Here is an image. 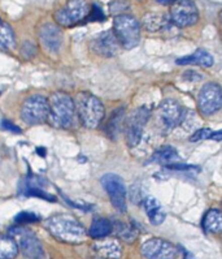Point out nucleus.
I'll use <instances>...</instances> for the list:
<instances>
[{
	"mask_svg": "<svg viewBox=\"0 0 222 259\" xmlns=\"http://www.w3.org/2000/svg\"><path fill=\"white\" fill-rule=\"evenodd\" d=\"M44 227L53 237L69 244H82L87 238V231L77 219L70 215L60 213L46 220Z\"/></svg>",
	"mask_w": 222,
	"mask_h": 259,
	"instance_id": "f257e3e1",
	"label": "nucleus"
},
{
	"mask_svg": "<svg viewBox=\"0 0 222 259\" xmlns=\"http://www.w3.org/2000/svg\"><path fill=\"white\" fill-rule=\"evenodd\" d=\"M47 121L58 129H72L76 125L77 113L73 98L63 92L53 93L48 99Z\"/></svg>",
	"mask_w": 222,
	"mask_h": 259,
	"instance_id": "f03ea898",
	"label": "nucleus"
},
{
	"mask_svg": "<svg viewBox=\"0 0 222 259\" xmlns=\"http://www.w3.org/2000/svg\"><path fill=\"white\" fill-rule=\"evenodd\" d=\"M73 101L76 113L78 115L81 122L88 129L97 128L105 115V110L100 99H97L90 93H79Z\"/></svg>",
	"mask_w": 222,
	"mask_h": 259,
	"instance_id": "7ed1b4c3",
	"label": "nucleus"
},
{
	"mask_svg": "<svg viewBox=\"0 0 222 259\" xmlns=\"http://www.w3.org/2000/svg\"><path fill=\"white\" fill-rule=\"evenodd\" d=\"M113 34L124 49H134L140 42L139 21L131 15L116 16L113 21Z\"/></svg>",
	"mask_w": 222,
	"mask_h": 259,
	"instance_id": "20e7f679",
	"label": "nucleus"
},
{
	"mask_svg": "<svg viewBox=\"0 0 222 259\" xmlns=\"http://www.w3.org/2000/svg\"><path fill=\"white\" fill-rule=\"evenodd\" d=\"M10 236L15 238L19 250H21L22 254L28 259L44 258V250H43L42 244L31 231L24 228L22 226H16L10 231Z\"/></svg>",
	"mask_w": 222,
	"mask_h": 259,
	"instance_id": "39448f33",
	"label": "nucleus"
},
{
	"mask_svg": "<svg viewBox=\"0 0 222 259\" xmlns=\"http://www.w3.org/2000/svg\"><path fill=\"white\" fill-rule=\"evenodd\" d=\"M88 16L87 0H68L65 6L55 13V21L60 26L72 28Z\"/></svg>",
	"mask_w": 222,
	"mask_h": 259,
	"instance_id": "423d86ee",
	"label": "nucleus"
},
{
	"mask_svg": "<svg viewBox=\"0 0 222 259\" xmlns=\"http://www.w3.org/2000/svg\"><path fill=\"white\" fill-rule=\"evenodd\" d=\"M48 99L42 95L28 98L21 106V119L28 125H39L48 119Z\"/></svg>",
	"mask_w": 222,
	"mask_h": 259,
	"instance_id": "0eeeda50",
	"label": "nucleus"
},
{
	"mask_svg": "<svg viewBox=\"0 0 222 259\" xmlns=\"http://www.w3.org/2000/svg\"><path fill=\"white\" fill-rule=\"evenodd\" d=\"M104 190L109 195L113 207L120 212H126V186L124 180L116 174H106L100 180Z\"/></svg>",
	"mask_w": 222,
	"mask_h": 259,
	"instance_id": "6e6552de",
	"label": "nucleus"
},
{
	"mask_svg": "<svg viewBox=\"0 0 222 259\" xmlns=\"http://www.w3.org/2000/svg\"><path fill=\"white\" fill-rule=\"evenodd\" d=\"M171 20L178 28H189L198 22L199 11L192 0H176L171 7Z\"/></svg>",
	"mask_w": 222,
	"mask_h": 259,
	"instance_id": "1a4fd4ad",
	"label": "nucleus"
},
{
	"mask_svg": "<svg viewBox=\"0 0 222 259\" xmlns=\"http://www.w3.org/2000/svg\"><path fill=\"white\" fill-rule=\"evenodd\" d=\"M198 106L200 112L205 116L218 112L222 107L221 86L216 82L205 83L199 93Z\"/></svg>",
	"mask_w": 222,
	"mask_h": 259,
	"instance_id": "9d476101",
	"label": "nucleus"
},
{
	"mask_svg": "<svg viewBox=\"0 0 222 259\" xmlns=\"http://www.w3.org/2000/svg\"><path fill=\"white\" fill-rule=\"evenodd\" d=\"M183 107L174 99H166L160 104L157 110V120L165 131H173L185 120Z\"/></svg>",
	"mask_w": 222,
	"mask_h": 259,
	"instance_id": "9b49d317",
	"label": "nucleus"
},
{
	"mask_svg": "<svg viewBox=\"0 0 222 259\" xmlns=\"http://www.w3.org/2000/svg\"><path fill=\"white\" fill-rule=\"evenodd\" d=\"M148 117L149 111L146 107H140L129 116V119L126 120V141L129 146L134 147L139 144Z\"/></svg>",
	"mask_w": 222,
	"mask_h": 259,
	"instance_id": "f8f14e48",
	"label": "nucleus"
},
{
	"mask_svg": "<svg viewBox=\"0 0 222 259\" xmlns=\"http://www.w3.org/2000/svg\"><path fill=\"white\" fill-rule=\"evenodd\" d=\"M142 254L147 259H176L178 249L162 238H149L142 246Z\"/></svg>",
	"mask_w": 222,
	"mask_h": 259,
	"instance_id": "ddd939ff",
	"label": "nucleus"
},
{
	"mask_svg": "<svg viewBox=\"0 0 222 259\" xmlns=\"http://www.w3.org/2000/svg\"><path fill=\"white\" fill-rule=\"evenodd\" d=\"M63 31L58 25L44 24L38 30V38L42 47L51 55H56L63 46Z\"/></svg>",
	"mask_w": 222,
	"mask_h": 259,
	"instance_id": "4468645a",
	"label": "nucleus"
},
{
	"mask_svg": "<svg viewBox=\"0 0 222 259\" xmlns=\"http://www.w3.org/2000/svg\"><path fill=\"white\" fill-rule=\"evenodd\" d=\"M44 185H47V181L44 179L39 176L29 175L20 184V194L26 195V197H38V198H42L48 202H55L56 197L43 189Z\"/></svg>",
	"mask_w": 222,
	"mask_h": 259,
	"instance_id": "2eb2a0df",
	"label": "nucleus"
},
{
	"mask_svg": "<svg viewBox=\"0 0 222 259\" xmlns=\"http://www.w3.org/2000/svg\"><path fill=\"white\" fill-rule=\"evenodd\" d=\"M120 43L117 42L113 31H103V33L95 35L94 39L90 43L92 52L103 58H112L119 51Z\"/></svg>",
	"mask_w": 222,
	"mask_h": 259,
	"instance_id": "dca6fc26",
	"label": "nucleus"
},
{
	"mask_svg": "<svg viewBox=\"0 0 222 259\" xmlns=\"http://www.w3.org/2000/svg\"><path fill=\"white\" fill-rule=\"evenodd\" d=\"M95 250L100 256L105 259L121 258L122 247L116 238H101L95 244Z\"/></svg>",
	"mask_w": 222,
	"mask_h": 259,
	"instance_id": "f3484780",
	"label": "nucleus"
},
{
	"mask_svg": "<svg viewBox=\"0 0 222 259\" xmlns=\"http://www.w3.org/2000/svg\"><path fill=\"white\" fill-rule=\"evenodd\" d=\"M143 203L151 224H153V226L162 224L165 220V211L161 204H160V202L152 195H147L146 198L143 199Z\"/></svg>",
	"mask_w": 222,
	"mask_h": 259,
	"instance_id": "a211bd4d",
	"label": "nucleus"
},
{
	"mask_svg": "<svg viewBox=\"0 0 222 259\" xmlns=\"http://www.w3.org/2000/svg\"><path fill=\"white\" fill-rule=\"evenodd\" d=\"M151 163H157V164H162L165 167L172 164H177V163H183V159L181 155L177 153V150L172 146H164L161 149H158L155 154L152 155Z\"/></svg>",
	"mask_w": 222,
	"mask_h": 259,
	"instance_id": "6ab92c4d",
	"label": "nucleus"
},
{
	"mask_svg": "<svg viewBox=\"0 0 222 259\" xmlns=\"http://www.w3.org/2000/svg\"><path fill=\"white\" fill-rule=\"evenodd\" d=\"M178 65H200L204 68H209L214 64V59L210 55L209 52H207L205 50H196V51L189 56H183V58L177 59L176 61Z\"/></svg>",
	"mask_w": 222,
	"mask_h": 259,
	"instance_id": "aec40b11",
	"label": "nucleus"
},
{
	"mask_svg": "<svg viewBox=\"0 0 222 259\" xmlns=\"http://www.w3.org/2000/svg\"><path fill=\"white\" fill-rule=\"evenodd\" d=\"M113 232V224L108 219L99 218L91 223V227L88 229V236L96 240L105 238Z\"/></svg>",
	"mask_w": 222,
	"mask_h": 259,
	"instance_id": "412c9836",
	"label": "nucleus"
},
{
	"mask_svg": "<svg viewBox=\"0 0 222 259\" xmlns=\"http://www.w3.org/2000/svg\"><path fill=\"white\" fill-rule=\"evenodd\" d=\"M201 227L207 233H219L222 231V215L221 211L213 208L209 210L205 217H204L203 222H201Z\"/></svg>",
	"mask_w": 222,
	"mask_h": 259,
	"instance_id": "4be33fe9",
	"label": "nucleus"
},
{
	"mask_svg": "<svg viewBox=\"0 0 222 259\" xmlns=\"http://www.w3.org/2000/svg\"><path fill=\"white\" fill-rule=\"evenodd\" d=\"M16 47V34L10 24L0 22V51H10Z\"/></svg>",
	"mask_w": 222,
	"mask_h": 259,
	"instance_id": "5701e85b",
	"label": "nucleus"
},
{
	"mask_svg": "<svg viewBox=\"0 0 222 259\" xmlns=\"http://www.w3.org/2000/svg\"><path fill=\"white\" fill-rule=\"evenodd\" d=\"M19 254V246L12 236H0V259H13Z\"/></svg>",
	"mask_w": 222,
	"mask_h": 259,
	"instance_id": "b1692460",
	"label": "nucleus"
},
{
	"mask_svg": "<svg viewBox=\"0 0 222 259\" xmlns=\"http://www.w3.org/2000/svg\"><path fill=\"white\" fill-rule=\"evenodd\" d=\"M143 24L147 30L158 31L161 30L164 26H166V19L158 13H148V15L144 16Z\"/></svg>",
	"mask_w": 222,
	"mask_h": 259,
	"instance_id": "393cba45",
	"label": "nucleus"
},
{
	"mask_svg": "<svg viewBox=\"0 0 222 259\" xmlns=\"http://www.w3.org/2000/svg\"><path fill=\"white\" fill-rule=\"evenodd\" d=\"M116 232L117 236L126 242H133L137 237V232L134 231V228L125 223H117Z\"/></svg>",
	"mask_w": 222,
	"mask_h": 259,
	"instance_id": "a878e982",
	"label": "nucleus"
},
{
	"mask_svg": "<svg viewBox=\"0 0 222 259\" xmlns=\"http://www.w3.org/2000/svg\"><path fill=\"white\" fill-rule=\"evenodd\" d=\"M40 217L38 213L29 212V211H22V212L17 213L15 218L16 226H25V224H30V223L39 222Z\"/></svg>",
	"mask_w": 222,
	"mask_h": 259,
	"instance_id": "bb28decb",
	"label": "nucleus"
},
{
	"mask_svg": "<svg viewBox=\"0 0 222 259\" xmlns=\"http://www.w3.org/2000/svg\"><path fill=\"white\" fill-rule=\"evenodd\" d=\"M122 116H124V108H120V110H117L116 112L113 113L112 119H110L109 124L106 126V133H108V135H112V132L113 133H117V132H119L120 121H121Z\"/></svg>",
	"mask_w": 222,
	"mask_h": 259,
	"instance_id": "cd10ccee",
	"label": "nucleus"
},
{
	"mask_svg": "<svg viewBox=\"0 0 222 259\" xmlns=\"http://www.w3.org/2000/svg\"><path fill=\"white\" fill-rule=\"evenodd\" d=\"M212 133L213 131H210V129L208 128L198 129V131H195L194 135L190 137V142H199V141H203V140H209Z\"/></svg>",
	"mask_w": 222,
	"mask_h": 259,
	"instance_id": "c85d7f7f",
	"label": "nucleus"
},
{
	"mask_svg": "<svg viewBox=\"0 0 222 259\" xmlns=\"http://www.w3.org/2000/svg\"><path fill=\"white\" fill-rule=\"evenodd\" d=\"M0 128L4 129V131L7 132H11V133H15V135H21L22 133L21 129H20L15 122H12L8 119H3L0 121Z\"/></svg>",
	"mask_w": 222,
	"mask_h": 259,
	"instance_id": "c756f323",
	"label": "nucleus"
},
{
	"mask_svg": "<svg viewBox=\"0 0 222 259\" xmlns=\"http://www.w3.org/2000/svg\"><path fill=\"white\" fill-rule=\"evenodd\" d=\"M105 17H104L103 11H101V7L99 4H94L91 13H90V17H88V21H103Z\"/></svg>",
	"mask_w": 222,
	"mask_h": 259,
	"instance_id": "7c9ffc66",
	"label": "nucleus"
},
{
	"mask_svg": "<svg viewBox=\"0 0 222 259\" xmlns=\"http://www.w3.org/2000/svg\"><path fill=\"white\" fill-rule=\"evenodd\" d=\"M35 52H37V50H35V46L31 42H25L22 45L21 54L24 58H33L35 55Z\"/></svg>",
	"mask_w": 222,
	"mask_h": 259,
	"instance_id": "2f4dec72",
	"label": "nucleus"
},
{
	"mask_svg": "<svg viewBox=\"0 0 222 259\" xmlns=\"http://www.w3.org/2000/svg\"><path fill=\"white\" fill-rule=\"evenodd\" d=\"M221 136H222V132L221 131L213 132L212 135H210L209 140H214V141H217V142H219V141H221Z\"/></svg>",
	"mask_w": 222,
	"mask_h": 259,
	"instance_id": "473e14b6",
	"label": "nucleus"
},
{
	"mask_svg": "<svg viewBox=\"0 0 222 259\" xmlns=\"http://www.w3.org/2000/svg\"><path fill=\"white\" fill-rule=\"evenodd\" d=\"M158 3L160 4H171V3H174V2H176V0H157Z\"/></svg>",
	"mask_w": 222,
	"mask_h": 259,
	"instance_id": "72a5a7b5",
	"label": "nucleus"
},
{
	"mask_svg": "<svg viewBox=\"0 0 222 259\" xmlns=\"http://www.w3.org/2000/svg\"><path fill=\"white\" fill-rule=\"evenodd\" d=\"M0 22H2V21H0Z\"/></svg>",
	"mask_w": 222,
	"mask_h": 259,
	"instance_id": "f704fd0d",
	"label": "nucleus"
}]
</instances>
